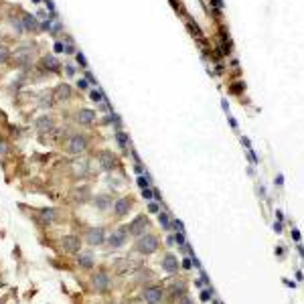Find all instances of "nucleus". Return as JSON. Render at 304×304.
I'll list each match as a JSON object with an SVG mask.
<instances>
[{
  "label": "nucleus",
  "mask_w": 304,
  "mask_h": 304,
  "mask_svg": "<svg viewBox=\"0 0 304 304\" xmlns=\"http://www.w3.org/2000/svg\"><path fill=\"white\" fill-rule=\"evenodd\" d=\"M158 248H160V239H158L156 235H152V233H148V235H140V237H138V241H136V245H134L136 251H138V253H144V256L154 253Z\"/></svg>",
  "instance_id": "1"
},
{
  "label": "nucleus",
  "mask_w": 304,
  "mask_h": 304,
  "mask_svg": "<svg viewBox=\"0 0 304 304\" xmlns=\"http://www.w3.org/2000/svg\"><path fill=\"white\" fill-rule=\"evenodd\" d=\"M91 286H93L95 292H108L110 286H112V280L105 272H95L93 278H91Z\"/></svg>",
  "instance_id": "2"
},
{
  "label": "nucleus",
  "mask_w": 304,
  "mask_h": 304,
  "mask_svg": "<svg viewBox=\"0 0 304 304\" xmlns=\"http://www.w3.org/2000/svg\"><path fill=\"white\" fill-rule=\"evenodd\" d=\"M130 235L128 233V227H120L118 231H114V233H110V237H108V245L112 249H118V248H122L126 243V237Z\"/></svg>",
  "instance_id": "3"
},
{
  "label": "nucleus",
  "mask_w": 304,
  "mask_h": 304,
  "mask_svg": "<svg viewBox=\"0 0 304 304\" xmlns=\"http://www.w3.org/2000/svg\"><path fill=\"white\" fill-rule=\"evenodd\" d=\"M59 245L63 248V251H67V253H79L81 241H79L77 235H65V237H61Z\"/></svg>",
  "instance_id": "4"
},
{
  "label": "nucleus",
  "mask_w": 304,
  "mask_h": 304,
  "mask_svg": "<svg viewBox=\"0 0 304 304\" xmlns=\"http://www.w3.org/2000/svg\"><path fill=\"white\" fill-rule=\"evenodd\" d=\"M85 148H87V140H85L83 134H73L71 136V140H69V144H67V150L71 152V154H81Z\"/></svg>",
  "instance_id": "5"
},
{
  "label": "nucleus",
  "mask_w": 304,
  "mask_h": 304,
  "mask_svg": "<svg viewBox=\"0 0 304 304\" xmlns=\"http://www.w3.org/2000/svg\"><path fill=\"white\" fill-rule=\"evenodd\" d=\"M146 227H148V219L144 217V215H138L134 221L128 225V233L134 235V237H140V235H142V231H144Z\"/></svg>",
  "instance_id": "6"
},
{
  "label": "nucleus",
  "mask_w": 304,
  "mask_h": 304,
  "mask_svg": "<svg viewBox=\"0 0 304 304\" xmlns=\"http://www.w3.org/2000/svg\"><path fill=\"white\" fill-rule=\"evenodd\" d=\"M85 239H87L89 245H101V243L105 241V229H103V227H93V229L87 231Z\"/></svg>",
  "instance_id": "7"
},
{
  "label": "nucleus",
  "mask_w": 304,
  "mask_h": 304,
  "mask_svg": "<svg viewBox=\"0 0 304 304\" xmlns=\"http://www.w3.org/2000/svg\"><path fill=\"white\" fill-rule=\"evenodd\" d=\"M162 290L158 288V286H152V288H146L144 290V294H142V298H144V302L146 304H158V302H162Z\"/></svg>",
  "instance_id": "8"
},
{
  "label": "nucleus",
  "mask_w": 304,
  "mask_h": 304,
  "mask_svg": "<svg viewBox=\"0 0 304 304\" xmlns=\"http://www.w3.org/2000/svg\"><path fill=\"white\" fill-rule=\"evenodd\" d=\"M100 164H101V168H103V170H112V168H116L118 160H116V156H114L112 152L103 150V152H100Z\"/></svg>",
  "instance_id": "9"
},
{
  "label": "nucleus",
  "mask_w": 304,
  "mask_h": 304,
  "mask_svg": "<svg viewBox=\"0 0 304 304\" xmlns=\"http://www.w3.org/2000/svg\"><path fill=\"white\" fill-rule=\"evenodd\" d=\"M185 290H187L185 282L179 280V282H174V284H170V288H168V296L172 298V300H180V298L185 296Z\"/></svg>",
  "instance_id": "10"
},
{
  "label": "nucleus",
  "mask_w": 304,
  "mask_h": 304,
  "mask_svg": "<svg viewBox=\"0 0 304 304\" xmlns=\"http://www.w3.org/2000/svg\"><path fill=\"white\" fill-rule=\"evenodd\" d=\"M130 207H132V201L126 199V197H122V199H118L116 205H114V213L118 215V217H124V215L130 211Z\"/></svg>",
  "instance_id": "11"
},
{
  "label": "nucleus",
  "mask_w": 304,
  "mask_h": 304,
  "mask_svg": "<svg viewBox=\"0 0 304 304\" xmlns=\"http://www.w3.org/2000/svg\"><path fill=\"white\" fill-rule=\"evenodd\" d=\"M162 268L166 272H170V274H174V272L179 270V262H177V258L172 256V253H166L164 258H162Z\"/></svg>",
  "instance_id": "12"
},
{
  "label": "nucleus",
  "mask_w": 304,
  "mask_h": 304,
  "mask_svg": "<svg viewBox=\"0 0 304 304\" xmlns=\"http://www.w3.org/2000/svg\"><path fill=\"white\" fill-rule=\"evenodd\" d=\"M93 120H95V112H93V110H79L77 112V122L79 124L87 126V124H91Z\"/></svg>",
  "instance_id": "13"
},
{
  "label": "nucleus",
  "mask_w": 304,
  "mask_h": 304,
  "mask_svg": "<svg viewBox=\"0 0 304 304\" xmlns=\"http://www.w3.org/2000/svg\"><path fill=\"white\" fill-rule=\"evenodd\" d=\"M71 97V87L67 83H61L55 87V100H69Z\"/></svg>",
  "instance_id": "14"
},
{
  "label": "nucleus",
  "mask_w": 304,
  "mask_h": 304,
  "mask_svg": "<svg viewBox=\"0 0 304 304\" xmlns=\"http://www.w3.org/2000/svg\"><path fill=\"white\" fill-rule=\"evenodd\" d=\"M43 67H45L47 71H57V69L61 67V65H59L57 57H53V55H47V57H43Z\"/></svg>",
  "instance_id": "15"
},
{
  "label": "nucleus",
  "mask_w": 304,
  "mask_h": 304,
  "mask_svg": "<svg viewBox=\"0 0 304 304\" xmlns=\"http://www.w3.org/2000/svg\"><path fill=\"white\" fill-rule=\"evenodd\" d=\"M93 205L103 211V209H108V207L112 205V199H110V195H97V197L93 199Z\"/></svg>",
  "instance_id": "16"
},
{
  "label": "nucleus",
  "mask_w": 304,
  "mask_h": 304,
  "mask_svg": "<svg viewBox=\"0 0 304 304\" xmlns=\"http://www.w3.org/2000/svg\"><path fill=\"white\" fill-rule=\"evenodd\" d=\"M37 128H39L41 132H47V130L53 128V120H51L49 116H41V118L37 120Z\"/></svg>",
  "instance_id": "17"
},
{
  "label": "nucleus",
  "mask_w": 304,
  "mask_h": 304,
  "mask_svg": "<svg viewBox=\"0 0 304 304\" xmlns=\"http://www.w3.org/2000/svg\"><path fill=\"white\" fill-rule=\"evenodd\" d=\"M39 24H37V18H34L33 14H24L23 16V29L24 31H34Z\"/></svg>",
  "instance_id": "18"
},
{
  "label": "nucleus",
  "mask_w": 304,
  "mask_h": 304,
  "mask_svg": "<svg viewBox=\"0 0 304 304\" xmlns=\"http://www.w3.org/2000/svg\"><path fill=\"white\" fill-rule=\"evenodd\" d=\"M77 262H79V266L81 268H93V256L91 253H79V258H77Z\"/></svg>",
  "instance_id": "19"
},
{
  "label": "nucleus",
  "mask_w": 304,
  "mask_h": 304,
  "mask_svg": "<svg viewBox=\"0 0 304 304\" xmlns=\"http://www.w3.org/2000/svg\"><path fill=\"white\" fill-rule=\"evenodd\" d=\"M57 215H59L57 209H43V211H41V217H43V221H47V223H49V221H55Z\"/></svg>",
  "instance_id": "20"
},
{
  "label": "nucleus",
  "mask_w": 304,
  "mask_h": 304,
  "mask_svg": "<svg viewBox=\"0 0 304 304\" xmlns=\"http://www.w3.org/2000/svg\"><path fill=\"white\" fill-rule=\"evenodd\" d=\"M158 221H160L162 229H170V219L166 213H158Z\"/></svg>",
  "instance_id": "21"
},
{
  "label": "nucleus",
  "mask_w": 304,
  "mask_h": 304,
  "mask_svg": "<svg viewBox=\"0 0 304 304\" xmlns=\"http://www.w3.org/2000/svg\"><path fill=\"white\" fill-rule=\"evenodd\" d=\"M8 59H10V51H8L6 47L0 45V65H2V63H6Z\"/></svg>",
  "instance_id": "22"
},
{
  "label": "nucleus",
  "mask_w": 304,
  "mask_h": 304,
  "mask_svg": "<svg viewBox=\"0 0 304 304\" xmlns=\"http://www.w3.org/2000/svg\"><path fill=\"white\" fill-rule=\"evenodd\" d=\"M138 187H140V189H148V179L146 177H138Z\"/></svg>",
  "instance_id": "23"
},
{
  "label": "nucleus",
  "mask_w": 304,
  "mask_h": 304,
  "mask_svg": "<svg viewBox=\"0 0 304 304\" xmlns=\"http://www.w3.org/2000/svg\"><path fill=\"white\" fill-rule=\"evenodd\" d=\"M116 136H118V142H120V146L124 148L126 144H128V138H126V134H122V132H120V134H116Z\"/></svg>",
  "instance_id": "24"
},
{
  "label": "nucleus",
  "mask_w": 304,
  "mask_h": 304,
  "mask_svg": "<svg viewBox=\"0 0 304 304\" xmlns=\"http://www.w3.org/2000/svg\"><path fill=\"white\" fill-rule=\"evenodd\" d=\"M201 300L209 302V300H211V290H203V292H201Z\"/></svg>",
  "instance_id": "25"
},
{
  "label": "nucleus",
  "mask_w": 304,
  "mask_h": 304,
  "mask_svg": "<svg viewBox=\"0 0 304 304\" xmlns=\"http://www.w3.org/2000/svg\"><path fill=\"white\" fill-rule=\"evenodd\" d=\"M142 197H144V199H148V201H150V199H152V197H154V193L150 191V189H142Z\"/></svg>",
  "instance_id": "26"
},
{
  "label": "nucleus",
  "mask_w": 304,
  "mask_h": 304,
  "mask_svg": "<svg viewBox=\"0 0 304 304\" xmlns=\"http://www.w3.org/2000/svg\"><path fill=\"white\" fill-rule=\"evenodd\" d=\"M91 100H93V101H101V93L93 89V91H91Z\"/></svg>",
  "instance_id": "27"
},
{
  "label": "nucleus",
  "mask_w": 304,
  "mask_h": 304,
  "mask_svg": "<svg viewBox=\"0 0 304 304\" xmlns=\"http://www.w3.org/2000/svg\"><path fill=\"white\" fill-rule=\"evenodd\" d=\"M148 211H150V213H158V205L156 203H150V205H148Z\"/></svg>",
  "instance_id": "28"
},
{
  "label": "nucleus",
  "mask_w": 304,
  "mask_h": 304,
  "mask_svg": "<svg viewBox=\"0 0 304 304\" xmlns=\"http://www.w3.org/2000/svg\"><path fill=\"white\" fill-rule=\"evenodd\" d=\"M77 85H79V89H87V81H85V79H79Z\"/></svg>",
  "instance_id": "29"
},
{
  "label": "nucleus",
  "mask_w": 304,
  "mask_h": 304,
  "mask_svg": "<svg viewBox=\"0 0 304 304\" xmlns=\"http://www.w3.org/2000/svg\"><path fill=\"white\" fill-rule=\"evenodd\" d=\"M63 49H65L63 43H55V51H57V53H63Z\"/></svg>",
  "instance_id": "30"
},
{
  "label": "nucleus",
  "mask_w": 304,
  "mask_h": 304,
  "mask_svg": "<svg viewBox=\"0 0 304 304\" xmlns=\"http://www.w3.org/2000/svg\"><path fill=\"white\" fill-rule=\"evenodd\" d=\"M182 268H187V270H191V268H193V266H191V259H189V258L182 262Z\"/></svg>",
  "instance_id": "31"
},
{
  "label": "nucleus",
  "mask_w": 304,
  "mask_h": 304,
  "mask_svg": "<svg viewBox=\"0 0 304 304\" xmlns=\"http://www.w3.org/2000/svg\"><path fill=\"white\" fill-rule=\"evenodd\" d=\"M180 304H193V302H191V298H185V296H182V298H180Z\"/></svg>",
  "instance_id": "32"
},
{
  "label": "nucleus",
  "mask_w": 304,
  "mask_h": 304,
  "mask_svg": "<svg viewBox=\"0 0 304 304\" xmlns=\"http://www.w3.org/2000/svg\"><path fill=\"white\" fill-rule=\"evenodd\" d=\"M73 73H75V69H73L71 65H69V67H67V75H73Z\"/></svg>",
  "instance_id": "33"
},
{
  "label": "nucleus",
  "mask_w": 304,
  "mask_h": 304,
  "mask_svg": "<svg viewBox=\"0 0 304 304\" xmlns=\"http://www.w3.org/2000/svg\"><path fill=\"white\" fill-rule=\"evenodd\" d=\"M34 2H39V0H34Z\"/></svg>",
  "instance_id": "34"
},
{
  "label": "nucleus",
  "mask_w": 304,
  "mask_h": 304,
  "mask_svg": "<svg viewBox=\"0 0 304 304\" xmlns=\"http://www.w3.org/2000/svg\"><path fill=\"white\" fill-rule=\"evenodd\" d=\"M0 286H2V282H0Z\"/></svg>",
  "instance_id": "35"
},
{
  "label": "nucleus",
  "mask_w": 304,
  "mask_h": 304,
  "mask_svg": "<svg viewBox=\"0 0 304 304\" xmlns=\"http://www.w3.org/2000/svg\"><path fill=\"white\" fill-rule=\"evenodd\" d=\"M0 304H4V302H0Z\"/></svg>",
  "instance_id": "36"
}]
</instances>
